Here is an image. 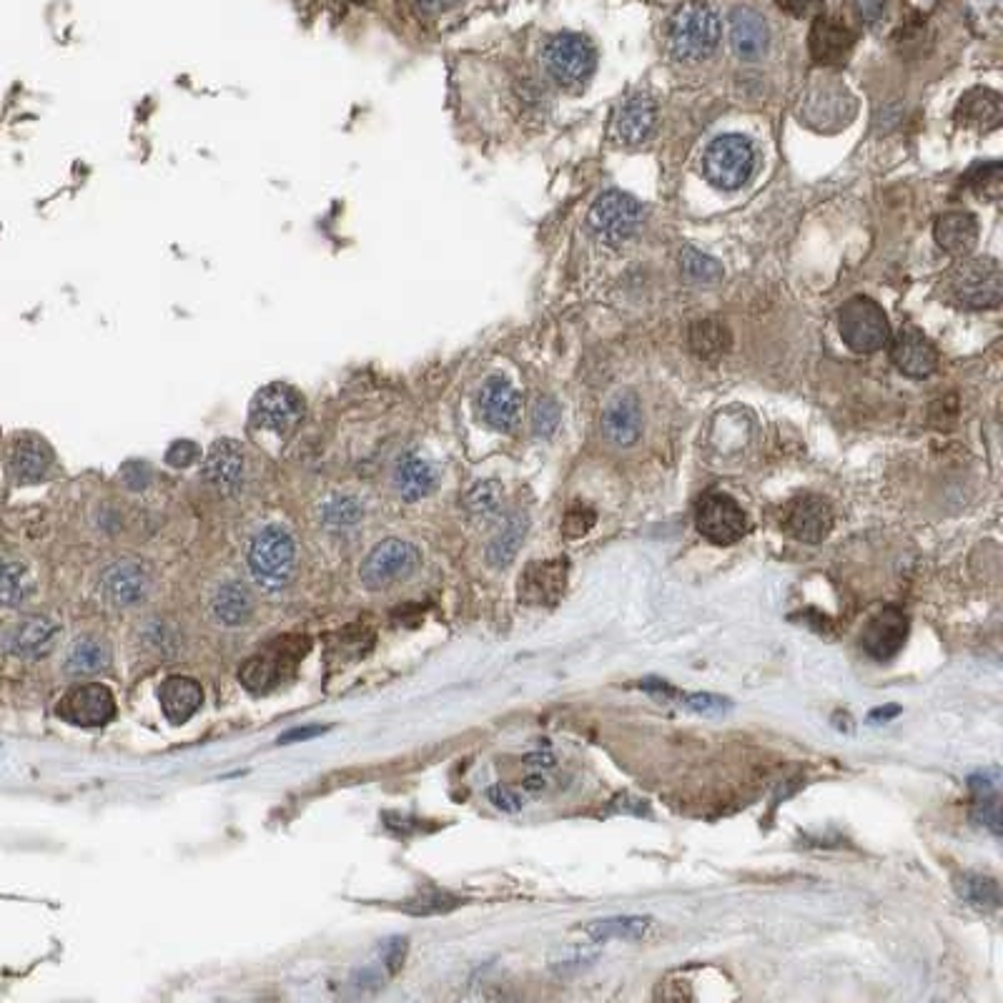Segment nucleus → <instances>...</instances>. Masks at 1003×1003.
<instances>
[{
	"label": "nucleus",
	"mask_w": 1003,
	"mask_h": 1003,
	"mask_svg": "<svg viewBox=\"0 0 1003 1003\" xmlns=\"http://www.w3.org/2000/svg\"><path fill=\"white\" fill-rule=\"evenodd\" d=\"M487 798H489V803L494 805L497 810H502V813H517V810H522V805H525V800H522V795L517 793V790H512L510 785H492V788L487 790Z\"/></svg>",
	"instance_id": "obj_46"
},
{
	"label": "nucleus",
	"mask_w": 1003,
	"mask_h": 1003,
	"mask_svg": "<svg viewBox=\"0 0 1003 1003\" xmlns=\"http://www.w3.org/2000/svg\"><path fill=\"white\" fill-rule=\"evenodd\" d=\"M522 785H525L527 793H542V790H547V775L542 770H535L532 775H527Z\"/></svg>",
	"instance_id": "obj_56"
},
{
	"label": "nucleus",
	"mask_w": 1003,
	"mask_h": 1003,
	"mask_svg": "<svg viewBox=\"0 0 1003 1003\" xmlns=\"http://www.w3.org/2000/svg\"><path fill=\"white\" fill-rule=\"evenodd\" d=\"M998 783H1001V773L998 768H988V770H978L968 778V788L973 790V795H993L998 793Z\"/></svg>",
	"instance_id": "obj_50"
},
{
	"label": "nucleus",
	"mask_w": 1003,
	"mask_h": 1003,
	"mask_svg": "<svg viewBox=\"0 0 1003 1003\" xmlns=\"http://www.w3.org/2000/svg\"><path fill=\"white\" fill-rule=\"evenodd\" d=\"M527 530H530V517L525 512H512L505 517L497 535L489 540L487 545V562L494 570H505L515 562L517 552H520L522 542H525Z\"/></svg>",
	"instance_id": "obj_30"
},
{
	"label": "nucleus",
	"mask_w": 1003,
	"mask_h": 1003,
	"mask_svg": "<svg viewBox=\"0 0 1003 1003\" xmlns=\"http://www.w3.org/2000/svg\"><path fill=\"white\" fill-rule=\"evenodd\" d=\"M695 525L708 542L730 547L750 532V520L743 507L725 492H708L700 497L695 510Z\"/></svg>",
	"instance_id": "obj_7"
},
{
	"label": "nucleus",
	"mask_w": 1003,
	"mask_h": 1003,
	"mask_svg": "<svg viewBox=\"0 0 1003 1003\" xmlns=\"http://www.w3.org/2000/svg\"><path fill=\"white\" fill-rule=\"evenodd\" d=\"M602 432L615 447H632L642 434V409L635 394H617L602 414Z\"/></svg>",
	"instance_id": "obj_22"
},
{
	"label": "nucleus",
	"mask_w": 1003,
	"mask_h": 1003,
	"mask_svg": "<svg viewBox=\"0 0 1003 1003\" xmlns=\"http://www.w3.org/2000/svg\"><path fill=\"white\" fill-rule=\"evenodd\" d=\"M321 525L331 532H349L359 527L364 517V507L352 494H331L329 499L321 502Z\"/></svg>",
	"instance_id": "obj_37"
},
{
	"label": "nucleus",
	"mask_w": 1003,
	"mask_h": 1003,
	"mask_svg": "<svg viewBox=\"0 0 1003 1003\" xmlns=\"http://www.w3.org/2000/svg\"><path fill=\"white\" fill-rule=\"evenodd\" d=\"M590 226L607 244L627 241L642 224V204L625 191H605L590 209Z\"/></svg>",
	"instance_id": "obj_9"
},
{
	"label": "nucleus",
	"mask_w": 1003,
	"mask_h": 1003,
	"mask_svg": "<svg viewBox=\"0 0 1003 1003\" xmlns=\"http://www.w3.org/2000/svg\"><path fill=\"white\" fill-rule=\"evenodd\" d=\"M775 3L780 11L790 13L793 18H805L823 11V0H775Z\"/></svg>",
	"instance_id": "obj_51"
},
{
	"label": "nucleus",
	"mask_w": 1003,
	"mask_h": 1003,
	"mask_svg": "<svg viewBox=\"0 0 1003 1003\" xmlns=\"http://www.w3.org/2000/svg\"><path fill=\"white\" fill-rule=\"evenodd\" d=\"M567 557L535 562L520 577V600L527 605H555L567 585Z\"/></svg>",
	"instance_id": "obj_18"
},
{
	"label": "nucleus",
	"mask_w": 1003,
	"mask_h": 1003,
	"mask_svg": "<svg viewBox=\"0 0 1003 1003\" xmlns=\"http://www.w3.org/2000/svg\"><path fill=\"white\" fill-rule=\"evenodd\" d=\"M838 331L846 347L856 354H873L891 342L886 311L868 296H853L838 309Z\"/></svg>",
	"instance_id": "obj_3"
},
{
	"label": "nucleus",
	"mask_w": 1003,
	"mask_h": 1003,
	"mask_svg": "<svg viewBox=\"0 0 1003 1003\" xmlns=\"http://www.w3.org/2000/svg\"><path fill=\"white\" fill-rule=\"evenodd\" d=\"M973 818H976V823H981L983 828L991 830L993 835H1001V805H998V793L976 795Z\"/></svg>",
	"instance_id": "obj_43"
},
{
	"label": "nucleus",
	"mask_w": 1003,
	"mask_h": 1003,
	"mask_svg": "<svg viewBox=\"0 0 1003 1003\" xmlns=\"http://www.w3.org/2000/svg\"><path fill=\"white\" fill-rule=\"evenodd\" d=\"M211 612L224 627H244L254 615V597L241 580H224L211 597Z\"/></svg>",
	"instance_id": "obj_26"
},
{
	"label": "nucleus",
	"mask_w": 1003,
	"mask_h": 1003,
	"mask_svg": "<svg viewBox=\"0 0 1003 1003\" xmlns=\"http://www.w3.org/2000/svg\"><path fill=\"white\" fill-rule=\"evenodd\" d=\"M933 236L943 251L953 256H968L978 241V221L968 211H948L933 224Z\"/></svg>",
	"instance_id": "obj_27"
},
{
	"label": "nucleus",
	"mask_w": 1003,
	"mask_h": 1003,
	"mask_svg": "<svg viewBox=\"0 0 1003 1003\" xmlns=\"http://www.w3.org/2000/svg\"><path fill=\"white\" fill-rule=\"evenodd\" d=\"M673 700H678V705L698 715H725L728 710H733V700L715 693H678L675 690Z\"/></svg>",
	"instance_id": "obj_42"
},
{
	"label": "nucleus",
	"mask_w": 1003,
	"mask_h": 1003,
	"mask_svg": "<svg viewBox=\"0 0 1003 1003\" xmlns=\"http://www.w3.org/2000/svg\"><path fill=\"white\" fill-rule=\"evenodd\" d=\"M251 577L264 590H284L296 572V540L286 527L266 525L249 547Z\"/></svg>",
	"instance_id": "obj_2"
},
{
	"label": "nucleus",
	"mask_w": 1003,
	"mask_h": 1003,
	"mask_svg": "<svg viewBox=\"0 0 1003 1003\" xmlns=\"http://www.w3.org/2000/svg\"><path fill=\"white\" fill-rule=\"evenodd\" d=\"M655 101L647 93H635L620 106L615 116V136L622 143H637L655 126Z\"/></svg>",
	"instance_id": "obj_31"
},
{
	"label": "nucleus",
	"mask_w": 1003,
	"mask_h": 1003,
	"mask_svg": "<svg viewBox=\"0 0 1003 1003\" xmlns=\"http://www.w3.org/2000/svg\"><path fill=\"white\" fill-rule=\"evenodd\" d=\"M204 479L221 494H239L246 479V454L236 439H216L204 459Z\"/></svg>",
	"instance_id": "obj_15"
},
{
	"label": "nucleus",
	"mask_w": 1003,
	"mask_h": 1003,
	"mask_svg": "<svg viewBox=\"0 0 1003 1003\" xmlns=\"http://www.w3.org/2000/svg\"><path fill=\"white\" fill-rule=\"evenodd\" d=\"M891 359L906 377L928 379L938 367V349L923 331L906 326L893 337Z\"/></svg>",
	"instance_id": "obj_17"
},
{
	"label": "nucleus",
	"mask_w": 1003,
	"mask_h": 1003,
	"mask_svg": "<svg viewBox=\"0 0 1003 1003\" xmlns=\"http://www.w3.org/2000/svg\"><path fill=\"white\" fill-rule=\"evenodd\" d=\"M542 61L552 81L565 88H577L595 73L597 48L582 33H557L547 41Z\"/></svg>",
	"instance_id": "obj_4"
},
{
	"label": "nucleus",
	"mask_w": 1003,
	"mask_h": 1003,
	"mask_svg": "<svg viewBox=\"0 0 1003 1003\" xmlns=\"http://www.w3.org/2000/svg\"><path fill=\"white\" fill-rule=\"evenodd\" d=\"M560 424V407L552 399H540L535 404V414H532V429L537 437H552Z\"/></svg>",
	"instance_id": "obj_45"
},
{
	"label": "nucleus",
	"mask_w": 1003,
	"mask_h": 1003,
	"mask_svg": "<svg viewBox=\"0 0 1003 1003\" xmlns=\"http://www.w3.org/2000/svg\"><path fill=\"white\" fill-rule=\"evenodd\" d=\"M730 329L718 319L695 321L690 326V349L703 362H718L730 352Z\"/></svg>",
	"instance_id": "obj_35"
},
{
	"label": "nucleus",
	"mask_w": 1003,
	"mask_h": 1003,
	"mask_svg": "<svg viewBox=\"0 0 1003 1003\" xmlns=\"http://www.w3.org/2000/svg\"><path fill=\"white\" fill-rule=\"evenodd\" d=\"M58 718L78 728H103L116 718V698L101 683H86L68 690L56 708Z\"/></svg>",
	"instance_id": "obj_11"
},
{
	"label": "nucleus",
	"mask_w": 1003,
	"mask_h": 1003,
	"mask_svg": "<svg viewBox=\"0 0 1003 1003\" xmlns=\"http://www.w3.org/2000/svg\"><path fill=\"white\" fill-rule=\"evenodd\" d=\"M956 893L968 903V906L976 908H993L1001 906V888H998V881L991 876H983V873H961L956 878Z\"/></svg>",
	"instance_id": "obj_38"
},
{
	"label": "nucleus",
	"mask_w": 1003,
	"mask_h": 1003,
	"mask_svg": "<svg viewBox=\"0 0 1003 1003\" xmlns=\"http://www.w3.org/2000/svg\"><path fill=\"white\" fill-rule=\"evenodd\" d=\"M896 715H901V708H898V705H888V708L873 710V713L868 715V720H871V723H888V720H893Z\"/></svg>",
	"instance_id": "obj_57"
},
{
	"label": "nucleus",
	"mask_w": 1003,
	"mask_h": 1003,
	"mask_svg": "<svg viewBox=\"0 0 1003 1003\" xmlns=\"http://www.w3.org/2000/svg\"><path fill=\"white\" fill-rule=\"evenodd\" d=\"M810 56L820 66H841L848 56H851L853 46H856V33L841 21V18L823 16L820 13L810 28Z\"/></svg>",
	"instance_id": "obj_19"
},
{
	"label": "nucleus",
	"mask_w": 1003,
	"mask_h": 1003,
	"mask_svg": "<svg viewBox=\"0 0 1003 1003\" xmlns=\"http://www.w3.org/2000/svg\"><path fill=\"white\" fill-rule=\"evenodd\" d=\"M394 484L404 502H419L437 489V469L419 454H404L394 469Z\"/></svg>",
	"instance_id": "obj_29"
},
{
	"label": "nucleus",
	"mask_w": 1003,
	"mask_h": 1003,
	"mask_svg": "<svg viewBox=\"0 0 1003 1003\" xmlns=\"http://www.w3.org/2000/svg\"><path fill=\"white\" fill-rule=\"evenodd\" d=\"M525 765H527V768H532V770H542V773H547V770L555 768L557 760H555V755L547 753V750H537V753L527 755Z\"/></svg>",
	"instance_id": "obj_54"
},
{
	"label": "nucleus",
	"mask_w": 1003,
	"mask_h": 1003,
	"mask_svg": "<svg viewBox=\"0 0 1003 1003\" xmlns=\"http://www.w3.org/2000/svg\"><path fill=\"white\" fill-rule=\"evenodd\" d=\"M723 23L713 6L703 0H688L675 8L667 21V48L675 61H703L718 48Z\"/></svg>",
	"instance_id": "obj_1"
},
{
	"label": "nucleus",
	"mask_w": 1003,
	"mask_h": 1003,
	"mask_svg": "<svg viewBox=\"0 0 1003 1003\" xmlns=\"http://www.w3.org/2000/svg\"><path fill=\"white\" fill-rule=\"evenodd\" d=\"M1001 96L991 88H973L963 93L956 106V121L973 131H991L1001 126Z\"/></svg>",
	"instance_id": "obj_25"
},
{
	"label": "nucleus",
	"mask_w": 1003,
	"mask_h": 1003,
	"mask_svg": "<svg viewBox=\"0 0 1003 1003\" xmlns=\"http://www.w3.org/2000/svg\"><path fill=\"white\" fill-rule=\"evenodd\" d=\"M111 662V647L106 640L96 635H83L73 642V647L66 655V673L68 675H96L106 670Z\"/></svg>",
	"instance_id": "obj_34"
},
{
	"label": "nucleus",
	"mask_w": 1003,
	"mask_h": 1003,
	"mask_svg": "<svg viewBox=\"0 0 1003 1003\" xmlns=\"http://www.w3.org/2000/svg\"><path fill=\"white\" fill-rule=\"evenodd\" d=\"M326 730L329 728H324V725H306V728H296V730H289V733H284L279 738V743H299V740L324 735Z\"/></svg>",
	"instance_id": "obj_53"
},
{
	"label": "nucleus",
	"mask_w": 1003,
	"mask_h": 1003,
	"mask_svg": "<svg viewBox=\"0 0 1003 1003\" xmlns=\"http://www.w3.org/2000/svg\"><path fill=\"white\" fill-rule=\"evenodd\" d=\"M652 926V918L647 916H612V918H602V921H592L590 926H585V936L595 943H607V941H637V938L645 936Z\"/></svg>",
	"instance_id": "obj_36"
},
{
	"label": "nucleus",
	"mask_w": 1003,
	"mask_h": 1003,
	"mask_svg": "<svg viewBox=\"0 0 1003 1003\" xmlns=\"http://www.w3.org/2000/svg\"><path fill=\"white\" fill-rule=\"evenodd\" d=\"M846 103H853L846 86H823V91L820 93H810L808 103H805L803 108V116L808 118V121L813 116H820L823 121H818V126L815 128H820V131H833V128L846 123V118H843V113H846Z\"/></svg>",
	"instance_id": "obj_33"
},
{
	"label": "nucleus",
	"mask_w": 1003,
	"mask_h": 1003,
	"mask_svg": "<svg viewBox=\"0 0 1003 1003\" xmlns=\"http://www.w3.org/2000/svg\"><path fill=\"white\" fill-rule=\"evenodd\" d=\"M53 452L38 437H21L11 449V477L18 484H36L51 472Z\"/></svg>",
	"instance_id": "obj_24"
},
{
	"label": "nucleus",
	"mask_w": 1003,
	"mask_h": 1003,
	"mask_svg": "<svg viewBox=\"0 0 1003 1003\" xmlns=\"http://www.w3.org/2000/svg\"><path fill=\"white\" fill-rule=\"evenodd\" d=\"M968 186L976 196L983 199H998L1003 191V166L998 161L983 163L968 174Z\"/></svg>",
	"instance_id": "obj_41"
},
{
	"label": "nucleus",
	"mask_w": 1003,
	"mask_h": 1003,
	"mask_svg": "<svg viewBox=\"0 0 1003 1003\" xmlns=\"http://www.w3.org/2000/svg\"><path fill=\"white\" fill-rule=\"evenodd\" d=\"M457 906V898L442 891H427L414 901V913H442Z\"/></svg>",
	"instance_id": "obj_48"
},
{
	"label": "nucleus",
	"mask_w": 1003,
	"mask_h": 1003,
	"mask_svg": "<svg viewBox=\"0 0 1003 1003\" xmlns=\"http://www.w3.org/2000/svg\"><path fill=\"white\" fill-rule=\"evenodd\" d=\"M199 454H201L199 444L189 442V439H179V442L171 444L169 452H166V462L176 469H186L194 462H199Z\"/></svg>",
	"instance_id": "obj_47"
},
{
	"label": "nucleus",
	"mask_w": 1003,
	"mask_h": 1003,
	"mask_svg": "<svg viewBox=\"0 0 1003 1003\" xmlns=\"http://www.w3.org/2000/svg\"><path fill=\"white\" fill-rule=\"evenodd\" d=\"M417 3L424 8V11L439 13V11H447V8H452L457 0H417Z\"/></svg>",
	"instance_id": "obj_58"
},
{
	"label": "nucleus",
	"mask_w": 1003,
	"mask_h": 1003,
	"mask_svg": "<svg viewBox=\"0 0 1003 1003\" xmlns=\"http://www.w3.org/2000/svg\"><path fill=\"white\" fill-rule=\"evenodd\" d=\"M953 299L966 309H996L1003 299L1001 266L996 259H966L948 279Z\"/></svg>",
	"instance_id": "obj_6"
},
{
	"label": "nucleus",
	"mask_w": 1003,
	"mask_h": 1003,
	"mask_svg": "<svg viewBox=\"0 0 1003 1003\" xmlns=\"http://www.w3.org/2000/svg\"><path fill=\"white\" fill-rule=\"evenodd\" d=\"M296 642L299 640H291V642L279 640V642H274L269 650L261 652V655L249 657L239 673L244 688L249 690V693H256V695L269 693V690L274 688V685L279 683V680L284 678L286 673H289L291 667H296V660H299V657L306 652V645L299 647Z\"/></svg>",
	"instance_id": "obj_12"
},
{
	"label": "nucleus",
	"mask_w": 1003,
	"mask_h": 1003,
	"mask_svg": "<svg viewBox=\"0 0 1003 1003\" xmlns=\"http://www.w3.org/2000/svg\"><path fill=\"white\" fill-rule=\"evenodd\" d=\"M304 397L289 384H269L251 402V422L274 434H289L304 419Z\"/></svg>",
	"instance_id": "obj_10"
},
{
	"label": "nucleus",
	"mask_w": 1003,
	"mask_h": 1003,
	"mask_svg": "<svg viewBox=\"0 0 1003 1003\" xmlns=\"http://www.w3.org/2000/svg\"><path fill=\"white\" fill-rule=\"evenodd\" d=\"M783 527L793 540L818 545L833 530V510L818 494H800L785 507Z\"/></svg>",
	"instance_id": "obj_13"
},
{
	"label": "nucleus",
	"mask_w": 1003,
	"mask_h": 1003,
	"mask_svg": "<svg viewBox=\"0 0 1003 1003\" xmlns=\"http://www.w3.org/2000/svg\"><path fill=\"white\" fill-rule=\"evenodd\" d=\"M680 266H683L685 276L693 281H700V284H713V281L723 279V266L718 264L710 256L700 254L695 249H683L680 251Z\"/></svg>",
	"instance_id": "obj_40"
},
{
	"label": "nucleus",
	"mask_w": 1003,
	"mask_h": 1003,
	"mask_svg": "<svg viewBox=\"0 0 1003 1003\" xmlns=\"http://www.w3.org/2000/svg\"><path fill=\"white\" fill-rule=\"evenodd\" d=\"M148 570L138 560H118L101 575V595L113 607H133L146 597Z\"/></svg>",
	"instance_id": "obj_20"
},
{
	"label": "nucleus",
	"mask_w": 1003,
	"mask_h": 1003,
	"mask_svg": "<svg viewBox=\"0 0 1003 1003\" xmlns=\"http://www.w3.org/2000/svg\"><path fill=\"white\" fill-rule=\"evenodd\" d=\"M908 630H911V625H908L906 612L898 610V607H886L876 617H871L861 635V647L873 660L888 662L903 650Z\"/></svg>",
	"instance_id": "obj_14"
},
{
	"label": "nucleus",
	"mask_w": 1003,
	"mask_h": 1003,
	"mask_svg": "<svg viewBox=\"0 0 1003 1003\" xmlns=\"http://www.w3.org/2000/svg\"><path fill=\"white\" fill-rule=\"evenodd\" d=\"M730 46L740 61H758L768 53L770 28L758 11L738 6L730 13Z\"/></svg>",
	"instance_id": "obj_21"
},
{
	"label": "nucleus",
	"mask_w": 1003,
	"mask_h": 1003,
	"mask_svg": "<svg viewBox=\"0 0 1003 1003\" xmlns=\"http://www.w3.org/2000/svg\"><path fill=\"white\" fill-rule=\"evenodd\" d=\"M595 522H597L595 510H590L587 505H575L567 510L565 522H562V530H565L567 537L577 540V537H585L587 532L595 527Z\"/></svg>",
	"instance_id": "obj_44"
},
{
	"label": "nucleus",
	"mask_w": 1003,
	"mask_h": 1003,
	"mask_svg": "<svg viewBox=\"0 0 1003 1003\" xmlns=\"http://www.w3.org/2000/svg\"><path fill=\"white\" fill-rule=\"evenodd\" d=\"M479 417L497 432H512L520 422L522 402L517 389L505 377H489L477 397Z\"/></svg>",
	"instance_id": "obj_16"
},
{
	"label": "nucleus",
	"mask_w": 1003,
	"mask_h": 1003,
	"mask_svg": "<svg viewBox=\"0 0 1003 1003\" xmlns=\"http://www.w3.org/2000/svg\"><path fill=\"white\" fill-rule=\"evenodd\" d=\"M36 592V577L31 567L16 557H0V607L18 610L28 605Z\"/></svg>",
	"instance_id": "obj_32"
},
{
	"label": "nucleus",
	"mask_w": 1003,
	"mask_h": 1003,
	"mask_svg": "<svg viewBox=\"0 0 1003 1003\" xmlns=\"http://www.w3.org/2000/svg\"><path fill=\"white\" fill-rule=\"evenodd\" d=\"M158 703H161L163 715L174 725H184L199 713L201 703H204V690L196 680L186 678V675H174L166 678L158 688Z\"/></svg>",
	"instance_id": "obj_23"
},
{
	"label": "nucleus",
	"mask_w": 1003,
	"mask_h": 1003,
	"mask_svg": "<svg viewBox=\"0 0 1003 1003\" xmlns=\"http://www.w3.org/2000/svg\"><path fill=\"white\" fill-rule=\"evenodd\" d=\"M615 808L622 810V813H635V815H647V805L645 800L632 798V795H620L615 800Z\"/></svg>",
	"instance_id": "obj_55"
},
{
	"label": "nucleus",
	"mask_w": 1003,
	"mask_h": 1003,
	"mask_svg": "<svg viewBox=\"0 0 1003 1003\" xmlns=\"http://www.w3.org/2000/svg\"><path fill=\"white\" fill-rule=\"evenodd\" d=\"M58 640V625L46 615H33L23 620L11 635V650L26 660H41L53 650Z\"/></svg>",
	"instance_id": "obj_28"
},
{
	"label": "nucleus",
	"mask_w": 1003,
	"mask_h": 1003,
	"mask_svg": "<svg viewBox=\"0 0 1003 1003\" xmlns=\"http://www.w3.org/2000/svg\"><path fill=\"white\" fill-rule=\"evenodd\" d=\"M502 497H505L502 484L494 479H482L464 494V510L472 520H492L502 510Z\"/></svg>",
	"instance_id": "obj_39"
},
{
	"label": "nucleus",
	"mask_w": 1003,
	"mask_h": 1003,
	"mask_svg": "<svg viewBox=\"0 0 1003 1003\" xmlns=\"http://www.w3.org/2000/svg\"><path fill=\"white\" fill-rule=\"evenodd\" d=\"M419 565L417 547L409 542L389 537V540L379 542L362 562V577L367 590H387V587L397 585V582L407 580Z\"/></svg>",
	"instance_id": "obj_8"
},
{
	"label": "nucleus",
	"mask_w": 1003,
	"mask_h": 1003,
	"mask_svg": "<svg viewBox=\"0 0 1003 1003\" xmlns=\"http://www.w3.org/2000/svg\"><path fill=\"white\" fill-rule=\"evenodd\" d=\"M379 956H382L384 966H387L389 973H397L402 968L404 958H407V938H387V941L379 946Z\"/></svg>",
	"instance_id": "obj_49"
},
{
	"label": "nucleus",
	"mask_w": 1003,
	"mask_h": 1003,
	"mask_svg": "<svg viewBox=\"0 0 1003 1003\" xmlns=\"http://www.w3.org/2000/svg\"><path fill=\"white\" fill-rule=\"evenodd\" d=\"M590 961H595V953H585V951H567V953H562L560 958L555 961V968H560V971H567V968H582V966H587Z\"/></svg>",
	"instance_id": "obj_52"
},
{
	"label": "nucleus",
	"mask_w": 1003,
	"mask_h": 1003,
	"mask_svg": "<svg viewBox=\"0 0 1003 1003\" xmlns=\"http://www.w3.org/2000/svg\"><path fill=\"white\" fill-rule=\"evenodd\" d=\"M755 171V146L743 133H725L705 148V176L715 189L735 191Z\"/></svg>",
	"instance_id": "obj_5"
}]
</instances>
